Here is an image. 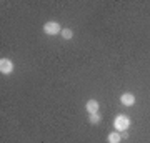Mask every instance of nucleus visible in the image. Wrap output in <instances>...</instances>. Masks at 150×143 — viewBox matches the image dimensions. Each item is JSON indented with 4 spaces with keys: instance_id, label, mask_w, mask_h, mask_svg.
Segmentation results:
<instances>
[{
    "instance_id": "1a4fd4ad",
    "label": "nucleus",
    "mask_w": 150,
    "mask_h": 143,
    "mask_svg": "<svg viewBox=\"0 0 150 143\" xmlns=\"http://www.w3.org/2000/svg\"><path fill=\"white\" fill-rule=\"evenodd\" d=\"M120 135H122L123 138H127V137H129V132H122V133H120Z\"/></svg>"
},
{
    "instance_id": "7ed1b4c3",
    "label": "nucleus",
    "mask_w": 150,
    "mask_h": 143,
    "mask_svg": "<svg viewBox=\"0 0 150 143\" xmlns=\"http://www.w3.org/2000/svg\"><path fill=\"white\" fill-rule=\"evenodd\" d=\"M0 72L4 75H10L13 72V63L10 58H0Z\"/></svg>"
},
{
    "instance_id": "f03ea898",
    "label": "nucleus",
    "mask_w": 150,
    "mask_h": 143,
    "mask_svg": "<svg viewBox=\"0 0 150 143\" xmlns=\"http://www.w3.org/2000/svg\"><path fill=\"white\" fill-rule=\"evenodd\" d=\"M62 32V27H60L59 22H47V23H43V33L45 35H59V33Z\"/></svg>"
},
{
    "instance_id": "f257e3e1",
    "label": "nucleus",
    "mask_w": 150,
    "mask_h": 143,
    "mask_svg": "<svg viewBox=\"0 0 150 143\" xmlns=\"http://www.w3.org/2000/svg\"><path fill=\"white\" fill-rule=\"evenodd\" d=\"M113 127H115V130L117 132H125L127 128L130 127V118L127 117V115H117L115 117V120H113Z\"/></svg>"
},
{
    "instance_id": "0eeeda50",
    "label": "nucleus",
    "mask_w": 150,
    "mask_h": 143,
    "mask_svg": "<svg viewBox=\"0 0 150 143\" xmlns=\"http://www.w3.org/2000/svg\"><path fill=\"white\" fill-rule=\"evenodd\" d=\"M60 37L64 38V40H72V38H74V32H72L70 28H62Z\"/></svg>"
},
{
    "instance_id": "39448f33",
    "label": "nucleus",
    "mask_w": 150,
    "mask_h": 143,
    "mask_svg": "<svg viewBox=\"0 0 150 143\" xmlns=\"http://www.w3.org/2000/svg\"><path fill=\"white\" fill-rule=\"evenodd\" d=\"M98 108H100V103H98L97 100H93V98L85 103V110L88 111L90 115H92V113H98Z\"/></svg>"
},
{
    "instance_id": "423d86ee",
    "label": "nucleus",
    "mask_w": 150,
    "mask_h": 143,
    "mask_svg": "<svg viewBox=\"0 0 150 143\" xmlns=\"http://www.w3.org/2000/svg\"><path fill=\"white\" fill-rule=\"evenodd\" d=\"M120 140H122L120 132H112V133H108V137H107L108 143H120Z\"/></svg>"
},
{
    "instance_id": "6e6552de",
    "label": "nucleus",
    "mask_w": 150,
    "mask_h": 143,
    "mask_svg": "<svg viewBox=\"0 0 150 143\" xmlns=\"http://www.w3.org/2000/svg\"><path fill=\"white\" fill-rule=\"evenodd\" d=\"M88 122L92 123V125H97V123L102 122V117H100V113H92L90 117H88Z\"/></svg>"
},
{
    "instance_id": "20e7f679",
    "label": "nucleus",
    "mask_w": 150,
    "mask_h": 143,
    "mask_svg": "<svg viewBox=\"0 0 150 143\" xmlns=\"http://www.w3.org/2000/svg\"><path fill=\"white\" fill-rule=\"evenodd\" d=\"M120 103L123 106H134L135 105V95L134 93H122L120 95Z\"/></svg>"
}]
</instances>
